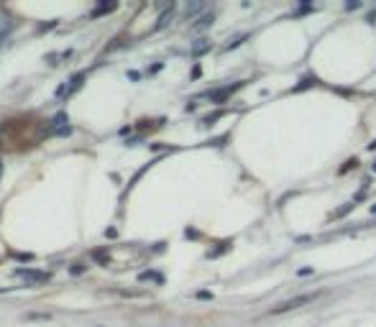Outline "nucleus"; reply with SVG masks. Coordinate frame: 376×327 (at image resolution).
I'll list each match as a JSON object with an SVG mask.
<instances>
[{
  "mask_svg": "<svg viewBox=\"0 0 376 327\" xmlns=\"http://www.w3.org/2000/svg\"><path fill=\"white\" fill-rule=\"evenodd\" d=\"M13 276L23 279L26 284H46V281H49V274H46V271H39V268H15Z\"/></svg>",
  "mask_w": 376,
  "mask_h": 327,
  "instance_id": "1",
  "label": "nucleus"
},
{
  "mask_svg": "<svg viewBox=\"0 0 376 327\" xmlns=\"http://www.w3.org/2000/svg\"><path fill=\"white\" fill-rule=\"evenodd\" d=\"M315 299V294H302V297H294V299H289V302H284V304H279V307H274V314H282V312H286V310H294V307H300V304H307V302H312Z\"/></svg>",
  "mask_w": 376,
  "mask_h": 327,
  "instance_id": "2",
  "label": "nucleus"
},
{
  "mask_svg": "<svg viewBox=\"0 0 376 327\" xmlns=\"http://www.w3.org/2000/svg\"><path fill=\"white\" fill-rule=\"evenodd\" d=\"M243 85V82H238V85H233V87H220V89H208V92H205L202 97H208V100H212V103H223V100H226L228 95H233L236 92V89Z\"/></svg>",
  "mask_w": 376,
  "mask_h": 327,
  "instance_id": "3",
  "label": "nucleus"
},
{
  "mask_svg": "<svg viewBox=\"0 0 376 327\" xmlns=\"http://www.w3.org/2000/svg\"><path fill=\"white\" fill-rule=\"evenodd\" d=\"M172 11H174V5L169 3V5H166V11L159 15V21H156V26H154L156 31H161V29H166V26H169V21H172Z\"/></svg>",
  "mask_w": 376,
  "mask_h": 327,
  "instance_id": "4",
  "label": "nucleus"
},
{
  "mask_svg": "<svg viewBox=\"0 0 376 327\" xmlns=\"http://www.w3.org/2000/svg\"><path fill=\"white\" fill-rule=\"evenodd\" d=\"M82 82H85V72H79V74H72L69 82H67V87H69V95L75 92V89L82 87Z\"/></svg>",
  "mask_w": 376,
  "mask_h": 327,
  "instance_id": "5",
  "label": "nucleus"
},
{
  "mask_svg": "<svg viewBox=\"0 0 376 327\" xmlns=\"http://www.w3.org/2000/svg\"><path fill=\"white\" fill-rule=\"evenodd\" d=\"M118 8V3H105V5H97L92 13H90V18H100V15H105V13H110V11H115Z\"/></svg>",
  "mask_w": 376,
  "mask_h": 327,
  "instance_id": "6",
  "label": "nucleus"
},
{
  "mask_svg": "<svg viewBox=\"0 0 376 327\" xmlns=\"http://www.w3.org/2000/svg\"><path fill=\"white\" fill-rule=\"evenodd\" d=\"M212 21H215V15H212V13H208V15L197 18V23L192 26V29H195V31H205L208 26H212Z\"/></svg>",
  "mask_w": 376,
  "mask_h": 327,
  "instance_id": "7",
  "label": "nucleus"
},
{
  "mask_svg": "<svg viewBox=\"0 0 376 327\" xmlns=\"http://www.w3.org/2000/svg\"><path fill=\"white\" fill-rule=\"evenodd\" d=\"M205 51H210V41H208V39L195 41V46H192V54H195V57H200V54H205Z\"/></svg>",
  "mask_w": 376,
  "mask_h": 327,
  "instance_id": "8",
  "label": "nucleus"
},
{
  "mask_svg": "<svg viewBox=\"0 0 376 327\" xmlns=\"http://www.w3.org/2000/svg\"><path fill=\"white\" fill-rule=\"evenodd\" d=\"M138 279H141V281H156V284H164V276L156 274V271H143Z\"/></svg>",
  "mask_w": 376,
  "mask_h": 327,
  "instance_id": "9",
  "label": "nucleus"
},
{
  "mask_svg": "<svg viewBox=\"0 0 376 327\" xmlns=\"http://www.w3.org/2000/svg\"><path fill=\"white\" fill-rule=\"evenodd\" d=\"M67 57H72V49L61 51V54H49V57H46V61H49V64H61L59 59H67Z\"/></svg>",
  "mask_w": 376,
  "mask_h": 327,
  "instance_id": "10",
  "label": "nucleus"
},
{
  "mask_svg": "<svg viewBox=\"0 0 376 327\" xmlns=\"http://www.w3.org/2000/svg\"><path fill=\"white\" fill-rule=\"evenodd\" d=\"M49 312H29V314H26V320H49Z\"/></svg>",
  "mask_w": 376,
  "mask_h": 327,
  "instance_id": "11",
  "label": "nucleus"
},
{
  "mask_svg": "<svg viewBox=\"0 0 376 327\" xmlns=\"http://www.w3.org/2000/svg\"><path fill=\"white\" fill-rule=\"evenodd\" d=\"M92 256H95L97 261H100L103 266H107V253H105V251H92Z\"/></svg>",
  "mask_w": 376,
  "mask_h": 327,
  "instance_id": "12",
  "label": "nucleus"
},
{
  "mask_svg": "<svg viewBox=\"0 0 376 327\" xmlns=\"http://www.w3.org/2000/svg\"><path fill=\"white\" fill-rule=\"evenodd\" d=\"M54 26H59V21H46V23H41V26H39V33L49 31V29H54Z\"/></svg>",
  "mask_w": 376,
  "mask_h": 327,
  "instance_id": "13",
  "label": "nucleus"
},
{
  "mask_svg": "<svg viewBox=\"0 0 376 327\" xmlns=\"http://www.w3.org/2000/svg\"><path fill=\"white\" fill-rule=\"evenodd\" d=\"M69 274H85V266H82V263H75V266H69Z\"/></svg>",
  "mask_w": 376,
  "mask_h": 327,
  "instance_id": "14",
  "label": "nucleus"
},
{
  "mask_svg": "<svg viewBox=\"0 0 376 327\" xmlns=\"http://www.w3.org/2000/svg\"><path fill=\"white\" fill-rule=\"evenodd\" d=\"M13 256H15L18 261H26V263H29V261H33V256H31V253H15V251H13Z\"/></svg>",
  "mask_w": 376,
  "mask_h": 327,
  "instance_id": "15",
  "label": "nucleus"
},
{
  "mask_svg": "<svg viewBox=\"0 0 376 327\" xmlns=\"http://www.w3.org/2000/svg\"><path fill=\"white\" fill-rule=\"evenodd\" d=\"M200 11H202V3H195V5L187 8V15H195V13H200Z\"/></svg>",
  "mask_w": 376,
  "mask_h": 327,
  "instance_id": "16",
  "label": "nucleus"
},
{
  "mask_svg": "<svg viewBox=\"0 0 376 327\" xmlns=\"http://www.w3.org/2000/svg\"><path fill=\"white\" fill-rule=\"evenodd\" d=\"M212 294L210 292H197V299H210Z\"/></svg>",
  "mask_w": 376,
  "mask_h": 327,
  "instance_id": "17",
  "label": "nucleus"
},
{
  "mask_svg": "<svg viewBox=\"0 0 376 327\" xmlns=\"http://www.w3.org/2000/svg\"><path fill=\"white\" fill-rule=\"evenodd\" d=\"M0 41H3V36H0Z\"/></svg>",
  "mask_w": 376,
  "mask_h": 327,
  "instance_id": "18",
  "label": "nucleus"
},
{
  "mask_svg": "<svg viewBox=\"0 0 376 327\" xmlns=\"http://www.w3.org/2000/svg\"><path fill=\"white\" fill-rule=\"evenodd\" d=\"M374 169H376V164H374Z\"/></svg>",
  "mask_w": 376,
  "mask_h": 327,
  "instance_id": "19",
  "label": "nucleus"
}]
</instances>
